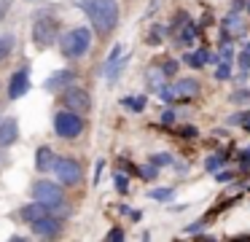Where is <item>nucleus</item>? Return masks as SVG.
<instances>
[{"label": "nucleus", "mask_w": 250, "mask_h": 242, "mask_svg": "<svg viewBox=\"0 0 250 242\" xmlns=\"http://www.w3.org/2000/svg\"><path fill=\"white\" fill-rule=\"evenodd\" d=\"M83 8H86L89 19L100 35H108L119 22V3L116 0H89V3H83Z\"/></svg>", "instance_id": "1"}, {"label": "nucleus", "mask_w": 250, "mask_h": 242, "mask_svg": "<svg viewBox=\"0 0 250 242\" xmlns=\"http://www.w3.org/2000/svg\"><path fill=\"white\" fill-rule=\"evenodd\" d=\"M92 46V35L86 27H76V30L62 35V54L65 57H83Z\"/></svg>", "instance_id": "2"}, {"label": "nucleus", "mask_w": 250, "mask_h": 242, "mask_svg": "<svg viewBox=\"0 0 250 242\" xmlns=\"http://www.w3.org/2000/svg\"><path fill=\"white\" fill-rule=\"evenodd\" d=\"M54 129L60 137H78L83 129V121L78 118L76 110H60L54 116Z\"/></svg>", "instance_id": "3"}, {"label": "nucleus", "mask_w": 250, "mask_h": 242, "mask_svg": "<svg viewBox=\"0 0 250 242\" xmlns=\"http://www.w3.org/2000/svg\"><path fill=\"white\" fill-rule=\"evenodd\" d=\"M54 172L57 177H60V183H67V186H73V183L81 180V167H78V161L73 159H57L54 161Z\"/></svg>", "instance_id": "4"}, {"label": "nucleus", "mask_w": 250, "mask_h": 242, "mask_svg": "<svg viewBox=\"0 0 250 242\" xmlns=\"http://www.w3.org/2000/svg\"><path fill=\"white\" fill-rule=\"evenodd\" d=\"M33 197L38 202H49V204H62V188L57 183H49V180H38L33 186Z\"/></svg>", "instance_id": "5"}, {"label": "nucleus", "mask_w": 250, "mask_h": 242, "mask_svg": "<svg viewBox=\"0 0 250 242\" xmlns=\"http://www.w3.org/2000/svg\"><path fill=\"white\" fill-rule=\"evenodd\" d=\"M62 100H65L67 110H76V113L89 110V94H86L83 89H78V86H67Z\"/></svg>", "instance_id": "6"}, {"label": "nucleus", "mask_w": 250, "mask_h": 242, "mask_svg": "<svg viewBox=\"0 0 250 242\" xmlns=\"http://www.w3.org/2000/svg\"><path fill=\"white\" fill-rule=\"evenodd\" d=\"M33 38H35L38 46H51L54 38H57V24L51 19H38L33 27Z\"/></svg>", "instance_id": "7"}, {"label": "nucleus", "mask_w": 250, "mask_h": 242, "mask_svg": "<svg viewBox=\"0 0 250 242\" xmlns=\"http://www.w3.org/2000/svg\"><path fill=\"white\" fill-rule=\"evenodd\" d=\"M30 89V73L27 70H17V73L11 75V86H8V97L11 100H19V97H24Z\"/></svg>", "instance_id": "8"}, {"label": "nucleus", "mask_w": 250, "mask_h": 242, "mask_svg": "<svg viewBox=\"0 0 250 242\" xmlns=\"http://www.w3.org/2000/svg\"><path fill=\"white\" fill-rule=\"evenodd\" d=\"M54 207H57V204H49V202H38V199H35L33 204H27V207L22 210V218L33 223V220H41V218H46V215H51V210H54Z\"/></svg>", "instance_id": "9"}, {"label": "nucleus", "mask_w": 250, "mask_h": 242, "mask_svg": "<svg viewBox=\"0 0 250 242\" xmlns=\"http://www.w3.org/2000/svg\"><path fill=\"white\" fill-rule=\"evenodd\" d=\"M19 137V124L17 118H3L0 121V145L3 148H8V145H14Z\"/></svg>", "instance_id": "10"}, {"label": "nucleus", "mask_w": 250, "mask_h": 242, "mask_svg": "<svg viewBox=\"0 0 250 242\" xmlns=\"http://www.w3.org/2000/svg\"><path fill=\"white\" fill-rule=\"evenodd\" d=\"M60 229H62V223L57 218H51V215H46L41 220H33V231L38 237H54V234H60Z\"/></svg>", "instance_id": "11"}, {"label": "nucleus", "mask_w": 250, "mask_h": 242, "mask_svg": "<svg viewBox=\"0 0 250 242\" xmlns=\"http://www.w3.org/2000/svg\"><path fill=\"white\" fill-rule=\"evenodd\" d=\"M70 81H73L70 70H60V73H54L43 86H46V91H65L67 86H70Z\"/></svg>", "instance_id": "12"}, {"label": "nucleus", "mask_w": 250, "mask_h": 242, "mask_svg": "<svg viewBox=\"0 0 250 242\" xmlns=\"http://www.w3.org/2000/svg\"><path fill=\"white\" fill-rule=\"evenodd\" d=\"M175 91H178V97H186V100H191V97L199 94V84H196L194 78H180L178 84H175Z\"/></svg>", "instance_id": "13"}, {"label": "nucleus", "mask_w": 250, "mask_h": 242, "mask_svg": "<svg viewBox=\"0 0 250 242\" xmlns=\"http://www.w3.org/2000/svg\"><path fill=\"white\" fill-rule=\"evenodd\" d=\"M35 167H38L41 172H46L49 167H54V154H51V148H49V145L38 148V154H35Z\"/></svg>", "instance_id": "14"}, {"label": "nucleus", "mask_w": 250, "mask_h": 242, "mask_svg": "<svg viewBox=\"0 0 250 242\" xmlns=\"http://www.w3.org/2000/svg\"><path fill=\"white\" fill-rule=\"evenodd\" d=\"M223 30H226V32H234V35H242V32H245V22L239 19L237 11H234V14H229L226 19H223Z\"/></svg>", "instance_id": "15"}, {"label": "nucleus", "mask_w": 250, "mask_h": 242, "mask_svg": "<svg viewBox=\"0 0 250 242\" xmlns=\"http://www.w3.org/2000/svg\"><path fill=\"white\" fill-rule=\"evenodd\" d=\"M148 86H151V89H162L164 86V70H156V67L148 70Z\"/></svg>", "instance_id": "16"}, {"label": "nucleus", "mask_w": 250, "mask_h": 242, "mask_svg": "<svg viewBox=\"0 0 250 242\" xmlns=\"http://www.w3.org/2000/svg\"><path fill=\"white\" fill-rule=\"evenodd\" d=\"M229 100L234 102V105H250V89H239V91H234Z\"/></svg>", "instance_id": "17"}, {"label": "nucleus", "mask_w": 250, "mask_h": 242, "mask_svg": "<svg viewBox=\"0 0 250 242\" xmlns=\"http://www.w3.org/2000/svg\"><path fill=\"white\" fill-rule=\"evenodd\" d=\"M159 97H162L164 102H175L178 100V91H175V86H162V89H159Z\"/></svg>", "instance_id": "18"}, {"label": "nucleus", "mask_w": 250, "mask_h": 242, "mask_svg": "<svg viewBox=\"0 0 250 242\" xmlns=\"http://www.w3.org/2000/svg\"><path fill=\"white\" fill-rule=\"evenodd\" d=\"M151 164H156V167H169V164H172V156H169V154H153V156H151Z\"/></svg>", "instance_id": "19"}, {"label": "nucleus", "mask_w": 250, "mask_h": 242, "mask_svg": "<svg viewBox=\"0 0 250 242\" xmlns=\"http://www.w3.org/2000/svg\"><path fill=\"white\" fill-rule=\"evenodd\" d=\"M124 105L132 108V110H143V108H146V97H126Z\"/></svg>", "instance_id": "20"}, {"label": "nucleus", "mask_w": 250, "mask_h": 242, "mask_svg": "<svg viewBox=\"0 0 250 242\" xmlns=\"http://www.w3.org/2000/svg\"><path fill=\"white\" fill-rule=\"evenodd\" d=\"M151 199L167 202V199H172V188H153V191H151Z\"/></svg>", "instance_id": "21"}, {"label": "nucleus", "mask_w": 250, "mask_h": 242, "mask_svg": "<svg viewBox=\"0 0 250 242\" xmlns=\"http://www.w3.org/2000/svg\"><path fill=\"white\" fill-rule=\"evenodd\" d=\"M221 164H223V159H221V156H210V159L205 161V167H207L210 172H218V170H221Z\"/></svg>", "instance_id": "22"}, {"label": "nucleus", "mask_w": 250, "mask_h": 242, "mask_svg": "<svg viewBox=\"0 0 250 242\" xmlns=\"http://www.w3.org/2000/svg\"><path fill=\"white\" fill-rule=\"evenodd\" d=\"M239 67H242L245 73H248V70H250V46L245 48L242 54H239Z\"/></svg>", "instance_id": "23"}, {"label": "nucleus", "mask_w": 250, "mask_h": 242, "mask_svg": "<svg viewBox=\"0 0 250 242\" xmlns=\"http://www.w3.org/2000/svg\"><path fill=\"white\" fill-rule=\"evenodd\" d=\"M162 38H164V27H153L151 35H148V43H162Z\"/></svg>", "instance_id": "24"}, {"label": "nucleus", "mask_w": 250, "mask_h": 242, "mask_svg": "<svg viewBox=\"0 0 250 242\" xmlns=\"http://www.w3.org/2000/svg\"><path fill=\"white\" fill-rule=\"evenodd\" d=\"M215 78L218 81H226V78H231V67H229L226 62L221 65V67H218V73H215Z\"/></svg>", "instance_id": "25"}, {"label": "nucleus", "mask_w": 250, "mask_h": 242, "mask_svg": "<svg viewBox=\"0 0 250 242\" xmlns=\"http://www.w3.org/2000/svg\"><path fill=\"white\" fill-rule=\"evenodd\" d=\"M194 35H196V27H186V30H183V35H180V41H183L186 46H188V43L194 41Z\"/></svg>", "instance_id": "26"}, {"label": "nucleus", "mask_w": 250, "mask_h": 242, "mask_svg": "<svg viewBox=\"0 0 250 242\" xmlns=\"http://www.w3.org/2000/svg\"><path fill=\"white\" fill-rule=\"evenodd\" d=\"M248 118H250V113H237V116H229V124H239V127H242Z\"/></svg>", "instance_id": "27"}, {"label": "nucleus", "mask_w": 250, "mask_h": 242, "mask_svg": "<svg viewBox=\"0 0 250 242\" xmlns=\"http://www.w3.org/2000/svg\"><path fill=\"white\" fill-rule=\"evenodd\" d=\"M156 170H159L156 164H148V167H143V170H140V175L143 177H156Z\"/></svg>", "instance_id": "28"}, {"label": "nucleus", "mask_w": 250, "mask_h": 242, "mask_svg": "<svg viewBox=\"0 0 250 242\" xmlns=\"http://www.w3.org/2000/svg\"><path fill=\"white\" fill-rule=\"evenodd\" d=\"M121 240H124V231H121V229L108 231V242H121Z\"/></svg>", "instance_id": "29"}, {"label": "nucleus", "mask_w": 250, "mask_h": 242, "mask_svg": "<svg viewBox=\"0 0 250 242\" xmlns=\"http://www.w3.org/2000/svg\"><path fill=\"white\" fill-rule=\"evenodd\" d=\"M116 188H119V191H126V188H129V180H126L124 175H116Z\"/></svg>", "instance_id": "30"}, {"label": "nucleus", "mask_w": 250, "mask_h": 242, "mask_svg": "<svg viewBox=\"0 0 250 242\" xmlns=\"http://www.w3.org/2000/svg\"><path fill=\"white\" fill-rule=\"evenodd\" d=\"M164 75H175V70H178V62H172V59H169V62H164Z\"/></svg>", "instance_id": "31"}, {"label": "nucleus", "mask_w": 250, "mask_h": 242, "mask_svg": "<svg viewBox=\"0 0 250 242\" xmlns=\"http://www.w3.org/2000/svg\"><path fill=\"white\" fill-rule=\"evenodd\" d=\"M231 46H226V43H223V48H221V59H223V62H229V59H231Z\"/></svg>", "instance_id": "32"}, {"label": "nucleus", "mask_w": 250, "mask_h": 242, "mask_svg": "<svg viewBox=\"0 0 250 242\" xmlns=\"http://www.w3.org/2000/svg\"><path fill=\"white\" fill-rule=\"evenodd\" d=\"M8 46H11V41H8V38H6V41H0V59L6 57V51H8Z\"/></svg>", "instance_id": "33"}, {"label": "nucleus", "mask_w": 250, "mask_h": 242, "mask_svg": "<svg viewBox=\"0 0 250 242\" xmlns=\"http://www.w3.org/2000/svg\"><path fill=\"white\" fill-rule=\"evenodd\" d=\"M162 121H164V124H172V121H175V113H172V110H164Z\"/></svg>", "instance_id": "34"}, {"label": "nucleus", "mask_w": 250, "mask_h": 242, "mask_svg": "<svg viewBox=\"0 0 250 242\" xmlns=\"http://www.w3.org/2000/svg\"><path fill=\"white\" fill-rule=\"evenodd\" d=\"M242 170H250V151L242 154Z\"/></svg>", "instance_id": "35"}, {"label": "nucleus", "mask_w": 250, "mask_h": 242, "mask_svg": "<svg viewBox=\"0 0 250 242\" xmlns=\"http://www.w3.org/2000/svg\"><path fill=\"white\" fill-rule=\"evenodd\" d=\"M202 226H205V223H191L186 231H191V234H194V231H202Z\"/></svg>", "instance_id": "36"}, {"label": "nucleus", "mask_w": 250, "mask_h": 242, "mask_svg": "<svg viewBox=\"0 0 250 242\" xmlns=\"http://www.w3.org/2000/svg\"><path fill=\"white\" fill-rule=\"evenodd\" d=\"M183 134H186V137H194L196 129H194V127H186V129H183Z\"/></svg>", "instance_id": "37"}, {"label": "nucleus", "mask_w": 250, "mask_h": 242, "mask_svg": "<svg viewBox=\"0 0 250 242\" xmlns=\"http://www.w3.org/2000/svg\"><path fill=\"white\" fill-rule=\"evenodd\" d=\"M242 127H245V129H248V132H250V118H248V121H245V124H242Z\"/></svg>", "instance_id": "38"}, {"label": "nucleus", "mask_w": 250, "mask_h": 242, "mask_svg": "<svg viewBox=\"0 0 250 242\" xmlns=\"http://www.w3.org/2000/svg\"><path fill=\"white\" fill-rule=\"evenodd\" d=\"M245 5H248V14H250V0H248V3H245Z\"/></svg>", "instance_id": "39"}]
</instances>
